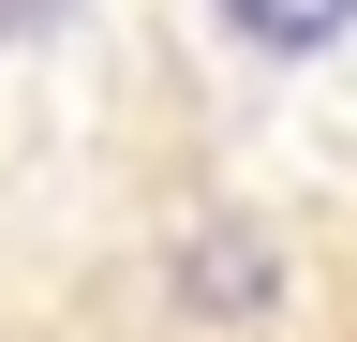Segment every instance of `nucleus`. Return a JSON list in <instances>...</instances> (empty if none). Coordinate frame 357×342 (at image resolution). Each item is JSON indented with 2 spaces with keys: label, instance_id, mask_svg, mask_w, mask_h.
<instances>
[{
  "label": "nucleus",
  "instance_id": "1",
  "mask_svg": "<svg viewBox=\"0 0 357 342\" xmlns=\"http://www.w3.org/2000/svg\"><path fill=\"white\" fill-rule=\"evenodd\" d=\"M223 15H238V30H253L268 60H298V45H328V30L357 15V0H223Z\"/></svg>",
  "mask_w": 357,
  "mask_h": 342
}]
</instances>
